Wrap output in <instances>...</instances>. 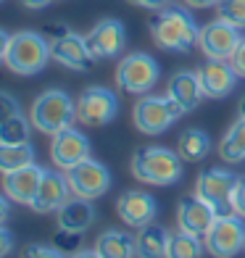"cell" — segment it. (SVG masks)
I'll return each instance as SVG.
<instances>
[{
	"instance_id": "cell-8",
	"label": "cell",
	"mask_w": 245,
	"mask_h": 258,
	"mask_svg": "<svg viewBox=\"0 0 245 258\" xmlns=\"http://www.w3.org/2000/svg\"><path fill=\"white\" fill-rule=\"evenodd\" d=\"M206 250L214 258H232L245 248V219L237 214L216 216L208 234L203 237Z\"/></svg>"
},
{
	"instance_id": "cell-6",
	"label": "cell",
	"mask_w": 245,
	"mask_h": 258,
	"mask_svg": "<svg viewBox=\"0 0 245 258\" xmlns=\"http://www.w3.org/2000/svg\"><path fill=\"white\" fill-rule=\"evenodd\" d=\"M158 63L148 53H130L116 66V85L127 95H148L158 82Z\"/></svg>"
},
{
	"instance_id": "cell-31",
	"label": "cell",
	"mask_w": 245,
	"mask_h": 258,
	"mask_svg": "<svg viewBox=\"0 0 245 258\" xmlns=\"http://www.w3.org/2000/svg\"><path fill=\"white\" fill-rule=\"evenodd\" d=\"M24 258H66V255H64V250H58L50 242V245H27Z\"/></svg>"
},
{
	"instance_id": "cell-10",
	"label": "cell",
	"mask_w": 245,
	"mask_h": 258,
	"mask_svg": "<svg viewBox=\"0 0 245 258\" xmlns=\"http://www.w3.org/2000/svg\"><path fill=\"white\" fill-rule=\"evenodd\" d=\"M66 179L72 184V192L77 198H87V201H95V198L106 195L111 187L108 169L100 161H92V158H85L77 166L66 169Z\"/></svg>"
},
{
	"instance_id": "cell-5",
	"label": "cell",
	"mask_w": 245,
	"mask_h": 258,
	"mask_svg": "<svg viewBox=\"0 0 245 258\" xmlns=\"http://www.w3.org/2000/svg\"><path fill=\"white\" fill-rule=\"evenodd\" d=\"M182 105L174 103L169 95H143L137 103H135V111H132V119H135V126L140 129L143 135H163L166 129L174 124L182 116Z\"/></svg>"
},
{
	"instance_id": "cell-22",
	"label": "cell",
	"mask_w": 245,
	"mask_h": 258,
	"mask_svg": "<svg viewBox=\"0 0 245 258\" xmlns=\"http://www.w3.org/2000/svg\"><path fill=\"white\" fill-rule=\"evenodd\" d=\"M95 250L100 258H135L137 255V237L124 229H106L98 234Z\"/></svg>"
},
{
	"instance_id": "cell-1",
	"label": "cell",
	"mask_w": 245,
	"mask_h": 258,
	"mask_svg": "<svg viewBox=\"0 0 245 258\" xmlns=\"http://www.w3.org/2000/svg\"><path fill=\"white\" fill-rule=\"evenodd\" d=\"M148 29L153 42L169 53H190L201 37L198 21L182 6H163L156 11V16L148 21Z\"/></svg>"
},
{
	"instance_id": "cell-13",
	"label": "cell",
	"mask_w": 245,
	"mask_h": 258,
	"mask_svg": "<svg viewBox=\"0 0 245 258\" xmlns=\"http://www.w3.org/2000/svg\"><path fill=\"white\" fill-rule=\"evenodd\" d=\"M85 40H87V48L95 61L116 58L127 45V29L119 19H103L85 34Z\"/></svg>"
},
{
	"instance_id": "cell-29",
	"label": "cell",
	"mask_w": 245,
	"mask_h": 258,
	"mask_svg": "<svg viewBox=\"0 0 245 258\" xmlns=\"http://www.w3.org/2000/svg\"><path fill=\"white\" fill-rule=\"evenodd\" d=\"M216 19L227 24L245 29V0H219L216 3Z\"/></svg>"
},
{
	"instance_id": "cell-32",
	"label": "cell",
	"mask_w": 245,
	"mask_h": 258,
	"mask_svg": "<svg viewBox=\"0 0 245 258\" xmlns=\"http://www.w3.org/2000/svg\"><path fill=\"white\" fill-rule=\"evenodd\" d=\"M16 113H21L19 100L0 90V121H6V119H11V116H16Z\"/></svg>"
},
{
	"instance_id": "cell-43",
	"label": "cell",
	"mask_w": 245,
	"mask_h": 258,
	"mask_svg": "<svg viewBox=\"0 0 245 258\" xmlns=\"http://www.w3.org/2000/svg\"><path fill=\"white\" fill-rule=\"evenodd\" d=\"M0 3H3V0H0Z\"/></svg>"
},
{
	"instance_id": "cell-18",
	"label": "cell",
	"mask_w": 245,
	"mask_h": 258,
	"mask_svg": "<svg viewBox=\"0 0 245 258\" xmlns=\"http://www.w3.org/2000/svg\"><path fill=\"white\" fill-rule=\"evenodd\" d=\"M72 195L74 192H72V184H69L66 174L45 169L42 182H40V190H37V195H34V201H32L29 208L34 211V214H50V211L61 208Z\"/></svg>"
},
{
	"instance_id": "cell-37",
	"label": "cell",
	"mask_w": 245,
	"mask_h": 258,
	"mask_svg": "<svg viewBox=\"0 0 245 258\" xmlns=\"http://www.w3.org/2000/svg\"><path fill=\"white\" fill-rule=\"evenodd\" d=\"M11 198L3 192V195H0V227H3L6 224V221H8V214H11Z\"/></svg>"
},
{
	"instance_id": "cell-35",
	"label": "cell",
	"mask_w": 245,
	"mask_h": 258,
	"mask_svg": "<svg viewBox=\"0 0 245 258\" xmlns=\"http://www.w3.org/2000/svg\"><path fill=\"white\" fill-rule=\"evenodd\" d=\"M11 250H14V234H11L6 227H0V258L11 255Z\"/></svg>"
},
{
	"instance_id": "cell-15",
	"label": "cell",
	"mask_w": 245,
	"mask_h": 258,
	"mask_svg": "<svg viewBox=\"0 0 245 258\" xmlns=\"http://www.w3.org/2000/svg\"><path fill=\"white\" fill-rule=\"evenodd\" d=\"M216 208L206 203L201 195H185L177 206V227L182 232H190L195 237H206L211 224L216 221Z\"/></svg>"
},
{
	"instance_id": "cell-25",
	"label": "cell",
	"mask_w": 245,
	"mask_h": 258,
	"mask_svg": "<svg viewBox=\"0 0 245 258\" xmlns=\"http://www.w3.org/2000/svg\"><path fill=\"white\" fill-rule=\"evenodd\" d=\"M219 158L224 163H240L245 161V119H240L227 129V135L219 143Z\"/></svg>"
},
{
	"instance_id": "cell-24",
	"label": "cell",
	"mask_w": 245,
	"mask_h": 258,
	"mask_svg": "<svg viewBox=\"0 0 245 258\" xmlns=\"http://www.w3.org/2000/svg\"><path fill=\"white\" fill-rule=\"evenodd\" d=\"M137 258H166L169 248V232L163 227L148 224L137 229Z\"/></svg>"
},
{
	"instance_id": "cell-17",
	"label": "cell",
	"mask_w": 245,
	"mask_h": 258,
	"mask_svg": "<svg viewBox=\"0 0 245 258\" xmlns=\"http://www.w3.org/2000/svg\"><path fill=\"white\" fill-rule=\"evenodd\" d=\"M198 79H201V87H203V95L206 98H227L237 85V74L232 69L229 61H216V58H208L206 63L198 66Z\"/></svg>"
},
{
	"instance_id": "cell-34",
	"label": "cell",
	"mask_w": 245,
	"mask_h": 258,
	"mask_svg": "<svg viewBox=\"0 0 245 258\" xmlns=\"http://www.w3.org/2000/svg\"><path fill=\"white\" fill-rule=\"evenodd\" d=\"M232 208L235 214L245 219V177L237 179V187H235V195H232Z\"/></svg>"
},
{
	"instance_id": "cell-39",
	"label": "cell",
	"mask_w": 245,
	"mask_h": 258,
	"mask_svg": "<svg viewBox=\"0 0 245 258\" xmlns=\"http://www.w3.org/2000/svg\"><path fill=\"white\" fill-rule=\"evenodd\" d=\"M53 3V0H21V6L29 8V11H42V8H48Z\"/></svg>"
},
{
	"instance_id": "cell-36",
	"label": "cell",
	"mask_w": 245,
	"mask_h": 258,
	"mask_svg": "<svg viewBox=\"0 0 245 258\" xmlns=\"http://www.w3.org/2000/svg\"><path fill=\"white\" fill-rule=\"evenodd\" d=\"M132 6H140V8H150V11H161L163 6H169V0H127Z\"/></svg>"
},
{
	"instance_id": "cell-7",
	"label": "cell",
	"mask_w": 245,
	"mask_h": 258,
	"mask_svg": "<svg viewBox=\"0 0 245 258\" xmlns=\"http://www.w3.org/2000/svg\"><path fill=\"white\" fill-rule=\"evenodd\" d=\"M237 179L240 177L232 174L229 169L206 166L195 179V195H201L206 203H211L219 216H229V214H235V208H232V195H235Z\"/></svg>"
},
{
	"instance_id": "cell-14",
	"label": "cell",
	"mask_w": 245,
	"mask_h": 258,
	"mask_svg": "<svg viewBox=\"0 0 245 258\" xmlns=\"http://www.w3.org/2000/svg\"><path fill=\"white\" fill-rule=\"evenodd\" d=\"M116 214H119V219L127 227L140 229V227H148L156 221L158 203H156V198L145 190H127V192L119 195V201H116Z\"/></svg>"
},
{
	"instance_id": "cell-28",
	"label": "cell",
	"mask_w": 245,
	"mask_h": 258,
	"mask_svg": "<svg viewBox=\"0 0 245 258\" xmlns=\"http://www.w3.org/2000/svg\"><path fill=\"white\" fill-rule=\"evenodd\" d=\"M34 163V148L29 143L24 145H0V171H16Z\"/></svg>"
},
{
	"instance_id": "cell-23",
	"label": "cell",
	"mask_w": 245,
	"mask_h": 258,
	"mask_svg": "<svg viewBox=\"0 0 245 258\" xmlns=\"http://www.w3.org/2000/svg\"><path fill=\"white\" fill-rule=\"evenodd\" d=\"M177 153H179L182 161H190V163L203 161L211 153V137H208V132H203V129H198V126H188L177 140Z\"/></svg>"
},
{
	"instance_id": "cell-16",
	"label": "cell",
	"mask_w": 245,
	"mask_h": 258,
	"mask_svg": "<svg viewBox=\"0 0 245 258\" xmlns=\"http://www.w3.org/2000/svg\"><path fill=\"white\" fill-rule=\"evenodd\" d=\"M90 158V140L79 132V129L69 126L64 132L53 135V143H50V161L53 166L58 169H72L77 166L79 161Z\"/></svg>"
},
{
	"instance_id": "cell-42",
	"label": "cell",
	"mask_w": 245,
	"mask_h": 258,
	"mask_svg": "<svg viewBox=\"0 0 245 258\" xmlns=\"http://www.w3.org/2000/svg\"><path fill=\"white\" fill-rule=\"evenodd\" d=\"M237 116H240V119H245V95H242V100L237 105Z\"/></svg>"
},
{
	"instance_id": "cell-11",
	"label": "cell",
	"mask_w": 245,
	"mask_h": 258,
	"mask_svg": "<svg viewBox=\"0 0 245 258\" xmlns=\"http://www.w3.org/2000/svg\"><path fill=\"white\" fill-rule=\"evenodd\" d=\"M240 29L227 24V21H208L201 27V37H198V48L206 58H216V61H229L235 48L240 45Z\"/></svg>"
},
{
	"instance_id": "cell-26",
	"label": "cell",
	"mask_w": 245,
	"mask_h": 258,
	"mask_svg": "<svg viewBox=\"0 0 245 258\" xmlns=\"http://www.w3.org/2000/svg\"><path fill=\"white\" fill-rule=\"evenodd\" d=\"M203 237H195L190 232H171L169 234V248H166V258H203L206 242H201Z\"/></svg>"
},
{
	"instance_id": "cell-9",
	"label": "cell",
	"mask_w": 245,
	"mask_h": 258,
	"mask_svg": "<svg viewBox=\"0 0 245 258\" xmlns=\"http://www.w3.org/2000/svg\"><path fill=\"white\" fill-rule=\"evenodd\" d=\"M119 113V98L108 87H87L77 98V119L87 126H106Z\"/></svg>"
},
{
	"instance_id": "cell-33",
	"label": "cell",
	"mask_w": 245,
	"mask_h": 258,
	"mask_svg": "<svg viewBox=\"0 0 245 258\" xmlns=\"http://www.w3.org/2000/svg\"><path fill=\"white\" fill-rule=\"evenodd\" d=\"M229 63H232V69H235V74H237L240 79H245V37L240 40V45L235 48V53H232Z\"/></svg>"
},
{
	"instance_id": "cell-21",
	"label": "cell",
	"mask_w": 245,
	"mask_h": 258,
	"mask_svg": "<svg viewBox=\"0 0 245 258\" xmlns=\"http://www.w3.org/2000/svg\"><path fill=\"white\" fill-rule=\"evenodd\" d=\"M166 95L174 103H179L185 113L195 111L201 98H203V87H201V79H198V72H177L166 85Z\"/></svg>"
},
{
	"instance_id": "cell-3",
	"label": "cell",
	"mask_w": 245,
	"mask_h": 258,
	"mask_svg": "<svg viewBox=\"0 0 245 258\" xmlns=\"http://www.w3.org/2000/svg\"><path fill=\"white\" fill-rule=\"evenodd\" d=\"M29 119H32L34 129L53 137L77 121V103L64 90H45L42 95L34 98Z\"/></svg>"
},
{
	"instance_id": "cell-30",
	"label": "cell",
	"mask_w": 245,
	"mask_h": 258,
	"mask_svg": "<svg viewBox=\"0 0 245 258\" xmlns=\"http://www.w3.org/2000/svg\"><path fill=\"white\" fill-rule=\"evenodd\" d=\"M82 234L85 232H69V229H58L55 232V237H53V245L58 250H79V245H82Z\"/></svg>"
},
{
	"instance_id": "cell-20",
	"label": "cell",
	"mask_w": 245,
	"mask_h": 258,
	"mask_svg": "<svg viewBox=\"0 0 245 258\" xmlns=\"http://www.w3.org/2000/svg\"><path fill=\"white\" fill-rule=\"evenodd\" d=\"M95 221V208L92 201L87 198H69V201L55 211V224L58 229H69V232H87Z\"/></svg>"
},
{
	"instance_id": "cell-38",
	"label": "cell",
	"mask_w": 245,
	"mask_h": 258,
	"mask_svg": "<svg viewBox=\"0 0 245 258\" xmlns=\"http://www.w3.org/2000/svg\"><path fill=\"white\" fill-rule=\"evenodd\" d=\"M8 45H11V34L0 29V63H6V53H8Z\"/></svg>"
},
{
	"instance_id": "cell-19",
	"label": "cell",
	"mask_w": 245,
	"mask_h": 258,
	"mask_svg": "<svg viewBox=\"0 0 245 258\" xmlns=\"http://www.w3.org/2000/svg\"><path fill=\"white\" fill-rule=\"evenodd\" d=\"M42 174H45V169L34 166V163H29V166H24V169H16V171H8V174H3V192L14 203L32 206L34 195H37V190H40Z\"/></svg>"
},
{
	"instance_id": "cell-40",
	"label": "cell",
	"mask_w": 245,
	"mask_h": 258,
	"mask_svg": "<svg viewBox=\"0 0 245 258\" xmlns=\"http://www.w3.org/2000/svg\"><path fill=\"white\" fill-rule=\"evenodd\" d=\"M219 0H185V6L188 8H214Z\"/></svg>"
},
{
	"instance_id": "cell-4",
	"label": "cell",
	"mask_w": 245,
	"mask_h": 258,
	"mask_svg": "<svg viewBox=\"0 0 245 258\" xmlns=\"http://www.w3.org/2000/svg\"><path fill=\"white\" fill-rule=\"evenodd\" d=\"M50 61V42L37 32H16L11 34V45L6 53L8 72L19 77H34L40 74Z\"/></svg>"
},
{
	"instance_id": "cell-12",
	"label": "cell",
	"mask_w": 245,
	"mask_h": 258,
	"mask_svg": "<svg viewBox=\"0 0 245 258\" xmlns=\"http://www.w3.org/2000/svg\"><path fill=\"white\" fill-rule=\"evenodd\" d=\"M50 58L61 66L72 69V72H90L92 63H95V58L87 48V40L72 29L61 32L58 37L50 40Z\"/></svg>"
},
{
	"instance_id": "cell-2",
	"label": "cell",
	"mask_w": 245,
	"mask_h": 258,
	"mask_svg": "<svg viewBox=\"0 0 245 258\" xmlns=\"http://www.w3.org/2000/svg\"><path fill=\"white\" fill-rule=\"evenodd\" d=\"M132 177L143 184L169 187L182 179V158L169 148L161 145H145L135 150L132 156Z\"/></svg>"
},
{
	"instance_id": "cell-27",
	"label": "cell",
	"mask_w": 245,
	"mask_h": 258,
	"mask_svg": "<svg viewBox=\"0 0 245 258\" xmlns=\"http://www.w3.org/2000/svg\"><path fill=\"white\" fill-rule=\"evenodd\" d=\"M32 119H24L21 113L11 116V119L0 121V145H24L29 143V135H32Z\"/></svg>"
},
{
	"instance_id": "cell-41",
	"label": "cell",
	"mask_w": 245,
	"mask_h": 258,
	"mask_svg": "<svg viewBox=\"0 0 245 258\" xmlns=\"http://www.w3.org/2000/svg\"><path fill=\"white\" fill-rule=\"evenodd\" d=\"M72 258H100V255H98V250H95V248H92V250H77Z\"/></svg>"
}]
</instances>
